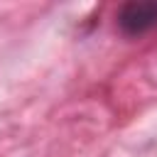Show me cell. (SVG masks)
<instances>
[{"mask_svg": "<svg viewBox=\"0 0 157 157\" xmlns=\"http://www.w3.org/2000/svg\"><path fill=\"white\" fill-rule=\"evenodd\" d=\"M118 27L128 37L147 34L157 27V2H128L118 10Z\"/></svg>", "mask_w": 157, "mask_h": 157, "instance_id": "6da1fadb", "label": "cell"}]
</instances>
